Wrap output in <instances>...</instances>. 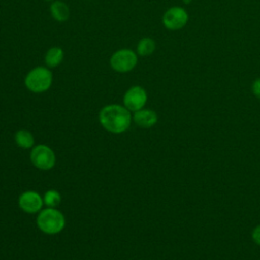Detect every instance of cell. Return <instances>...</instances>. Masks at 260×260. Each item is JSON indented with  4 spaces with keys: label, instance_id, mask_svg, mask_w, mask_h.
I'll return each mask as SVG.
<instances>
[{
    "label": "cell",
    "instance_id": "obj_1",
    "mask_svg": "<svg viewBox=\"0 0 260 260\" xmlns=\"http://www.w3.org/2000/svg\"><path fill=\"white\" fill-rule=\"evenodd\" d=\"M99 120L106 130L118 134L130 127L132 116L125 106L112 104L105 106L100 111Z\"/></svg>",
    "mask_w": 260,
    "mask_h": 260
},
{
    "label": "cell",
    "instance_id": "obj_2",
    "mask_svg": "<svg viewBox=\"0 0 260 260\" xmlns=\"http://www.w3.org/2000/svg\"><path fill=\"white\" fill-rule=\"evenodd\" d=\"M37 225L47 235H56L64 229L65 217L55 207H48L43 209L37 216Z\"/></svg>",
    "mask_w": 260,
    "mask_h": 260
},
{
    "label": "cell",
    "instance_id": "obj_3",
    "mask_svg": "<svg viewBox=\"0 0 260 260\" xmlns=\"http://www.w3.org/2000/svg\"><path fill=\"white\" fill-rule=\"evenodd\" d=\"M53 82L52 72L44 66H38L31 69L24 78L26 88L32 92L41 93L48 90Z\"/></svg>",
    "mask_w": 260,
    "mask_h": 260
},
{
    "label": "cell",
    "instance_id": "obj_4",
    "mask_svg": "<svg viewBox=\"0 0 260 260\" xmlns=\"http://www.w3.org/2000/svg\"><path fill=\"white\" fill-rule=\"evenodd\" d=\"M137 64V55L130 49H121L116 51L110 58L111 67L120 73L129 72Z\"/></svg>",
    "mask_w": 260,
    "mask_h": 260
},
{
    "label": "cell",
    "instance_id": "obj_5",
    "mask_svg": "<svg viewBox=\"0 0 260 260\" xmlns=\"http://www.w3.org/2000/svg\"><path fill=\"white\" fill-rule=\"evenodd\" d=\"M30 160L32 165L43 171L51 170L56 162L54 151L45 144L35 146L30 152Z\"/></svg>",
    "mask_w": 260,
    "mask_h": 260
},
{
    "label": "cell",
    "instance_id": "obj_6",
    "mask_svg": "<svg viewBox=\"0 0 260 260\" xmlns=\"http://www.w3.org/2000/svg\"><path fill=\"white\" fill-rule=\"evenodd\" d=\"M188 18V13L184 8L174 6L164 13L162 23L170 30H178L187 24Z\"/></svg>",
    "mask_w": 260,
    "mask_h": 260
},
{
    "label": "cell",
    "instance_id": "obj_7",
    "mask_svg": "<svg viewBox=\"0 0 260 260\" xmlns=\"http://www.w3.org/2000/svg\"><path fill=\"white\" fill-rule=\"evenodd\" d=\"M147 101V93L145 89L139 85L131 86L123 96L124 106L132 112L142 109Z\"/></svg>",
    "mask_w": 260,
    "mask_h": 260
},
{
    "label": "cell",
    "instance_id": "obj_8",
    "mask_svg": "<svg viewBox=\"0 0 260 260\" xmlns=\"http://www.w3.org/2000/svg\"><path fill=\"white\" fill-rule=\"evenodd\" d=\"M44 200L41 195L35 191H25L20 194L18 198V206L24 212L36 213L43 207Z\"/></svg>",
    "mask_w": 260,
    "mask_h": 260
},
{
    "label": "cell",
    "instance_id": "obj_9",
    "mask_svg": "<svg viewBox=\"0 0 260 260\" xmlns=\"http://www.w3.org/2000/svg\"><path fill=\"white\" fill-rule=\"evenodd\" d=\"M135 124L141 128H150L157 122V115L150 109H140L134 112L132 117Z\"/></svg>",
    "mask_w": 260,
    "mask_h": 260
},
{
    "label": "cell",
    "instance_id": "obj_10",
    "mask_svg": "<svg viewBox=\"0 0 260 260\" xmlns=\"http://www.w3.org/2000/svg\"><path fill=\"white\" fill-rule=\"evenodd\" d=\"M50 12L53 18L60 22L66 21L69 18V14H70L68 5L65 2L60 0L53 1V3L50 6Z\"/></svg>",
    "mask_w": 260,
    "mask_h": 260
},
{
    "label": "cell",
    "instance_id": "obj_11",
    "mask_svg": "<svg viewBox=\"0 0 260 260\" xmlns=\"http://www.w3.org/2000/svg\"><path fill=\"white\" fill-rule=\"evenodd\" d=\"M64 52L60 47L50 48L45 55V63L50 68H55L63 61Z\"/></svg>",
    "mask_w": 260,
    "mask_h": 260
},
{
    "label": "cell",
    "instance_id": "obj_12",
    "mask_svg": "<svg viewBox=\"0 0 260 260\" xmlns=\"http://www.w3.org/2000/svg\"><path fill=\"white\" fill-rule=\"evenodd\" d=\"M14 139H15V142L16 144L21 147V148H24V149H27V148H30L34 143H35V139H34V136L32 134L27 131V130H18L15 135H14Z\"/></svg>",
    "mask_w": 260,
    "mask_h": 260
},
{
    "label": "cell",
    "instance_id": "obj_13",
    "mask_svg": "<svg viewBox=\"0 0 260 260\" xmlns=\"http://www.w3.org/2000/svg\"><path fill=\"white\" fill-rule=\"evenodd\" d=\"M137 54L141 57L151 55L155 50V42L151 38H143L137 44Z\"/></svg>",
    "mask_w": 260,
    "mask_h": 260
},
{
    "label": "cell",
    "instance_id": "obj_14",
    "mask_svg": "<svg viewBox=\"0 0 260 260\" xmlns=\"http://www.w3.org/2000/svg\"><path fill=\"white\" fill-rule=\"evenodd\" d=\"M43 200L48 207H56L61 202V195L58 191L51 189L45 193Z\"/></svg>",
    "mask_w": 260,
    "mask_h": 260
},
{
    "label": "cell",
    "instance_id": "obj_15",
    "mask_svg": "<svg viewBox=\"0 0 260 260\" xmlns=\"http://www.w3.org/2000/svg\"><path fill=\"white\" fill-rule=\"evenodd\" d=\"M252 91L256 98L260 100V78H257L252 84Z\"/></svg>",
    "mask_w": 260,
    "mask_h": 260
},
{
    "label": "cell",
    "instance_id": "obj_16",
    "mask_svg": "<svg viewBox=\"0 0 260 260\" xmlns=\"http://www.w3.org/2000/svg\"><path fill=\"white\" fill-rule=\"evenodd\" d=\"M252 238L256 244L260 245V224L254 229L252 233Z\"/></svg>",
    "mask_w": 260,
    "mask_h": 260
},
{
    "label": "cell",
    "instance_id": "obj_17",
    "mask_svg": "<svg viewBox=\"0 0 260 260\" xmlns=\"http://www.w3.org/2000/svg\"><path fill=\"white\" fill-rule=\"evenodd\" d=\"M45 1H53V0H45Z\"/></svg>",
    "mask_w": 260,
    "mask_h": 260
},
{
    "label": "cell",
    "instance_id": "obj_18",
    "mask_svg": "<svg viewBox=\"0 0 260 260\" xmlns=\"http://www.w3.org/2000/svg\"><path fill=\"white\" fill-rule=\"evenodd\" d=\"M184 1H185V2H188V1H189V0H184Z\"/></svg>",
    "mask_w": 260,
    "mask_h": 260
}]
</instances>
